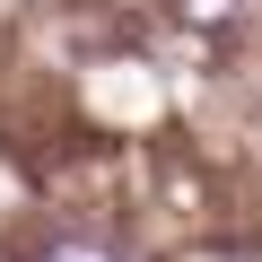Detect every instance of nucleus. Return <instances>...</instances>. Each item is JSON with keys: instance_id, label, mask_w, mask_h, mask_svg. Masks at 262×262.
<instances>
[{"instance_id": "1", "label": "nucleus", "mask_w": 262, "mask_h": 262, "mask_svg": "<svg viewBox=\"0 0 262 262\" xmlns=\"http://www.w3.org/2000/svg\"><path fill=\"white\" fill-rule=\"evenodd\" d=\"M35 262H114V253H96V245H79V236H53Z\"/></svg>"}, {"instance_id": "2", "label": "nucleus", "mask_w": 262, "mask_h": 262, "mask_svg": "<svg viewBox=\"0 0 262 262\" xmlns=\"http://www.w3.org/2000/svg\"><path fill=\"white\" fill-rule=\"evenodd\" d=\"M184 18H201V27H227V18H236V0H184Z\"/></svg>"}]
</instances>
